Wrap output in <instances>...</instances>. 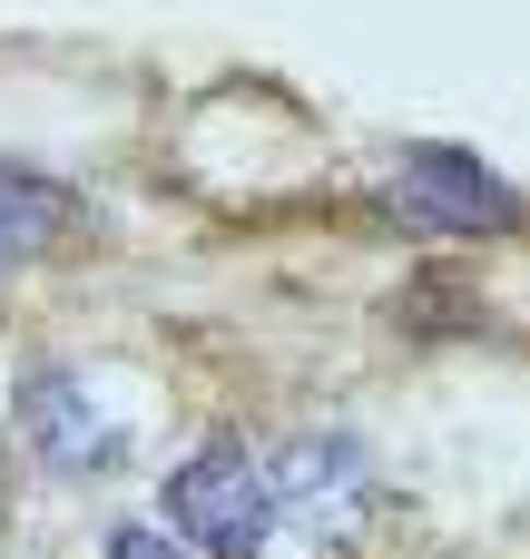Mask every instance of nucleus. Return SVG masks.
Masks as SVG:
<instances>
[{"label":"nucleus","mask_w":530,"mask_h":559,"mask_svg":"<svg viewBox=\"0 0 530 559\" xmlns=\"http://www.w3.org/2000/svg\"><path fill=\"white\" fill-rule=\"evenodd\" d=\"M167 540L197 559H266V531H275V501H266V462L246 442H207L167 472Z\"/></svg>","instance_id":"f257e3e1"},{"label":"nucleus","mask_w":530,"mask_h":559,"mask_svg":"<svg viewBox=\"0 0 530 559\" xmlns=\"http://www.w3.org/2000/svg\"><path fill=\"white\" fill-rule=\"evenodd\" d=\"M393 216H403V226H433V236H511V226H521V187L492 177L472 147L423 138V147H403V167H393Z\"/></svg>","instance_id":"f03ea898"},{"label":"nucleus","mask_w":530,"mask_h":559,"mask_svg":"<svg viewBox=\"0 0 530 559\" xmlns=\"http://www.w3.org/2000/svg\"><path fill=\"white\" fill-rule=\"evenodd\" d=\"M266 501L295 511L315 540H354L364 511H374V462L354 432H295L275 462H266Z\"/></svg>","instance_id":"7ed1b4c3"},{"label":"nucleus","mask_w":530,"mask_h":559,"mask_svg":"<svg viewBox=\"0 0 530 559\" xmlns=\"http://www.w3.org/2000/svg\"><path fill=\"white\" fill-rule=\"evenodd\" d=\"M20 442H30L39 472H59V481H98V472L128 462V432H118V423L89 403V383L59 373V364H39V373L20 383Z\"/></svg>","instance_id":"20e7f679"},{"label":"nucleus","mask_w":530,"mask_h":559,"mask_svg":"<svg viewBox=\"0 0 530 559\" xmlns=\"http://www.w3.org/2000/svg\"><path fill=\"white\" fill-rule=\"evenodd\" d=\"M69 226H79V197L69 187H49L30 167H0V275L30 265V255H49Z\"/></svg>","instance_id":"39448f33"},{"label":"nucleus","mask_w":530,"mask_h":559,"mask_svg":"<svg viewBox=\"0 0 530 559\" xmlns=\"http://www.w3.org/2000/svg\"><path fill=\"white\" fill-rule=\"evenodd\" d=\"M108 559H187V550H177L157 521H118V531H108Z\"/></svg>","instance_id":"423d86ee"}]
</instances>
